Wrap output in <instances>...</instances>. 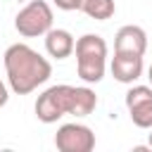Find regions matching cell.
<instances>
[{
  "mask_svg": "<svg viewBox=\"0 0 152 152\" xmlns=\"http://www.w3.org/2000/svg\"><path fill=\"white\" fill-rule=\"evenodd\" d=\"M14 28L24 38L45 36L52 28V7L45 0H31L14 17Z\"/></svg>",
  "mask_w": 152,
  "mask_h": 152,
  "instance_id": "obj_4",
  "label": "cell"
},
{
  "mask_svg": "<svg viewBox=\"0 0 152 152\" xmlns=\"http://www.w3.org/2000/svg\"><path fill=\"white\" fill-rule=\"evenodd\" d=\"M81 12H86L95 21H107V19L114 17L116 5H114V0H83L81 2Z\"/></svg>",
  "mask_w": 152,
  "mask_h": 152,
  "instance_id": "obj_10",
  "label": "cell"
},
{
  "mask_svg": "<svg viewBox=\"0 0 152 152\" xmlns=\"http://www.w3.org/2000/svg\"><path fill=\"white\" fill-rule=\"evenodd\" d=\"M59 10H64V12H74V10H81V2L83 0H52Z\"/></svg>",
  "mask_w": 152,
  "mask_h": 152,
  "instance_id": "obj_11",
  "label": "cell"
},
{
  "mask_svg": "<svg viewBox=\"0 0 152 152\" xmlns=\"http://www.w3.org/2000/svg\"><path fill=\"white\" fill-rule=\"evenodd\" d=\"M147 50V33L145 28L135 26V24H126L116 31L114 36V52L119 55H145Z\"/></svg>",
  "mask_w": 152,
  "mask_h": 152,
  "instance_id": "obj_7",
  "label": "cell"
},
{
  "mask_svg": "<svg viewBox=\"0 0 152 152\" xmlns=\"http://www.w3.org/2000/svg\"><path fill=\"white\" fill-rule=\"evenodd\" d=\"M55 147L59 152H90L95 147V133L86 124H62L55 133Z\"/></svg>",
  "mask_w": 152,
  "mask_h": 152,
  "instance_id": "obj_5",
  "label": "cell"
},
{
  "mask_svg": "<svg viewBox=\"0 0 152 152\" xmlns=\"http://www.w3.org/2000/svg\"><path fill=\"white\" fill-rule=\"evenodd\" d=\"M76 71L83 83H100L107 69V43L97 33H86L74 45Z\"/></svg>",
  "mask_w": 152,
  "mask_h": 152,
  "instance_id": "obj_3",
  "label": "cell"
},
{
  "mask_svg": "<svg viewBox=\"0 0 152 152\" xmlns=\"http://www.w3.org/2000/svg\"><path fill=\"white\" fill-rule=\"evenodd\" d=\"M2 62H5L10 90L17 95L33 93L38 86H43L52 76V64L26 43H12L5 50Z\"/></svg>",
  "mask_w": 152,
  "mask_h": 152,
  "instance_id": "obj_1",
  "label": "cell"
},
{
  "mask_svg": "<svg viewBox=\"0 0 152 152\" xmlns=\"http://www.w3.org/2000/svg\"><path fill=\"white\" fill-rule=\"evenodd\" d=\"M109 69H112V76L119 83L131 86L142 76V57L140 55H119V52H114Z\"/></svg>",
  "mask_w": 152,
  "mask_h": 152,
  "instance_id": "obj_8",
  "label": "cell"
},
{
  "mask_svg": "<svg viewBox=\"0 0 152 152\" xmlns=\"http://www.w3.org/2000/svg\"><path fill=\"white\" fill-rule=\"evenodd\" d=\"M147 78H150V83H152V64H150V69H147Z\"/></svg>",
  "mask_w": 152,
  "mask_h": 152,
  "instance_id": "obj_13",
  "label": "cell"
},
{
  "mask_svg": "<svg viewBox=\"0 0 152 152\" xmlns=\"http://www.w3.org/2000/svg\"><path fill=\"white\" fill-rule=\"evenodd\" d=\"M74 45H76V40L66 28H50L45 33V50L55 59H66L74 52Z\"/></svg>",
  "mask_w": 152,
  "mask_h": 152,
  "instance_id": "obj_9",
  "label": "cell"
},
{
  "mask_svg": "<svg viewBox=\"0 0 152 152\" xmlns=\"http://www.w3.org/2000/svg\"><path fill=\"white\" fill-rule=\"evenodd\" d=\"M97 107V95L88 86H50L43 90L36 100V116L43 124H55L57 119L74 114V116H88Z\"/></svg>",
  "mask_w": 152,
  "mask_h": 152,
  "instance_id": "obj_2",
  "label": "cell"
},
{
  "mask_svg": "<svg viewBox=\"0 0 152 152\" xmlns=\"http://www.w3.org/2000/svg\"><path fill=\"white\" fill-rule=\"evenodd\" d=\"M126 107L131 121L138 128H152V88L150 86H133L126 93Z\"/></svg>",
  "mask_w": 152,
  "mask_h": 152,
  "instance_id": "obj_6",
  "label": "cell"
},
{
  "mask_svg": "<svg viewBox=\"0 0 152 152\" xmlns=\"http://www.w3.org/2000/svg\"><path fill=\"white\" fill-rule=\"evenodd\" d=\"M7 100H10V90H7V86L0 81V107H5Z\"/></svg>",
  "mask_w": 152,
  "mask_h": 152,
  "instance_id": "obj_12",
  "label": "cell"
},
{
  "mask_svg": "<svg viewBox=\"0 0 152 152\" xmlns=\"http://www.w3.org/2000/svg\"><path fill=\"white\" fill-rule=\"evenodd\" d=\"M150 150H152V133H150Z\"/></svg>",
  "mask_w": 152,
  "mask_h": 152,
  "instance_id": "obj_14",
  "label": "cell"
}]
</instances>
